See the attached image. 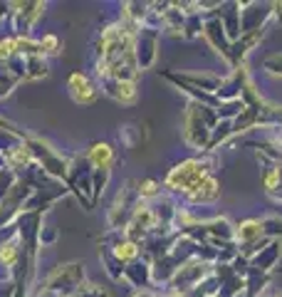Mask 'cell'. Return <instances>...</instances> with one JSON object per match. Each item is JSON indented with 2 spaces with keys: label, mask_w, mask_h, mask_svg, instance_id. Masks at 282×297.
I'll list each match as a JSON object with an SVG mask.
<instances>
[{
  "label": "cell",
  "mask_w": 282,
  "mask_h": 297,
  "mask_svg": "<svg viewBox=\"0 0 282 297\" xmlns=\"http://www.w3.org/2000/svg\"><path fill=\"white\" fill-rule=\"evenodd\" d=\"M69 87H72V94H74L77 102H92L94 99L92 85L87 82V77H82V74H72V77H69Z\"/></svg>",
  "instance_id": "obj_1"
},
{
  "label": "cell",
  "mask_w": 282,
  "mask_h": 297,
  "mask_svg": "<svg viewBox=\"0 0 282 297\" xmlns=\"http://www.w3.org/2000/svg\"><path fill=\"white\" fill-rule=\"evenodd\" d=\"M109 159H111V148H109L107 144H97V146L92 148V161H94L97 166L109 164Z\"/></svg>",
  "instance_id": "obj_2"
},
{
  "label": "cell",
  "mask_w": 282,
  "mask_h": 297,
  "mask_svg": "<svg viewBox=\"0 0 282 297\" xmlns=\"http://www.w3.org/2000/svg\"><path fill=\"white\" fill-rule=\"evenodd\" d=\"M119 89H122V92H119V99H124V102H131L134 99V87L131 85H119Z\"/></svg>",
  "instance_id": "obj_3"
},
{
  "label": "cell",
  "mask_w": 282,
  "mask_h": 297,
  "mask_svg": "<svg viewBox=\"0 0 282 297\" xmlns=\"http://www.w3.org/2000/svg\"><path fill=\"white\" fill-rule=\"evenodd\" d=\"M0 257H3L5 263H13V257H15V245H5V250L0 253Z\"/></svg>",
  "instance_id": "obj_4"
},
{
  "label": "cell",
  "mask_w": 282,
  "mask_h": 297,
  "mask_svg": "<svg viewBox=\"0 0 282 297\" xmlns=\"http://www.w3.org/2000/svg\"><path fill=\"white\" fill-rule=\"evenodd\" d=\"M43 45L45 47H50V52H55V47H57V37H52V35H47L45 40H43Z\"/></svg>",
  "instance_id": "obj_5"
},
{
  "label": "cell",
  "mask_w": 282,
  "mask_h": 297,
  "mask_svg": "<svg viewBox=\"0 0 282 297\" xmlns=\"http://www.w3.org/2000/svg\"><path fill=\"white\" fill-rule=\"evenodd\" d=\"M119 255H124V257H131V255H134V245H124V250H119Z\"/></svg>",
  "instance_id": "obj_6"
},
{
  "label": "cell",
  "mask_w": 282,
  "mask_h": 297,
  "mask_svg": "<svg viewBox=\"0 0 282 297\" xmlns=\"http://www.w3.org/2000/svg\"><path fill=\"white\" fill-rule=\"evenodd\" d=\"M3 55H5V52H3V45H0V57H3Z\"/></svg>",
  "instance_id": "obj_7"
}]
</instances>
